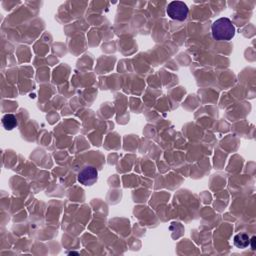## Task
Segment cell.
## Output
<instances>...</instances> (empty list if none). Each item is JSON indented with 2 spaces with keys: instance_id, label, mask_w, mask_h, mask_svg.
I'll list each match as a JSON object with an SVG mask.
<instances>
[{
  "instance_id": "obj_1",
  "label": "cell",
  "mask_w": 256,
  "mask_h": 256,
  "mask_svg": "<svg viewBox=\"0 0 256 256\" xmlns=\"http://www.w3.org/2000/svg\"><path fill=\"white\" fill-rule=\"evenodd\" d=\"M212 36L216 41H230L235 36V27L229 18L223 17L212 24Z\"/></svg>"
},
{
  "instance_id": "obj_2",
  "label": "cell",
  "mask_w": 256,
  "mask_h": 256,
  "mask_svg": "<svg viewBox=\"0 0 256 256\" xmlns=\"http://www.w3.org/2000/svg\"><path fill=\"white\" fill-rule=\"evenodd\" d=\"M166 12H167V15L173 20L184 21V20H186V18L188 16L189 9H188V6L184 2L173 1L168 5Z\"/></svg>"
},
{
  "instance_id": "obj_5",
  "label": "cell",
  "mask_w": 256,
  "mask_h": 256,
  "mask_svg": "<svg viewBox=\"0 0 256 256\" xmlns=\"http://www.w3.org/2000/svg\"><path fill=\"white\" fill-rule=\"evenodd\" d=\"M234 245L240 249L247 248L250 245V238L245 233L237 234L234 237Z\"/></svg>"
},
{
  "instance_id": "obj_4",
  "label": "cell",
  "mask_w": 256,
  "mask_h": 256,
  "mask_svg": "<svg viewBox=\"0 0 256 256\" xmlns=\"http://www.w3.org/2000/svg\"><path fill=\"white\" fill-rule=\"evenodd\" d=\"M2 125L6 130H13L17 125V118L13 114H6L2 118Z\"/></svg>"
},
{
  "instance_id": "obj_3",
  "label": "cell",
  "mask_w": 256,
  "mask_h": 256,
  "mask_svg": "<svg viewBox=\"0 0 256 256\" xmlns=\"http://www.w3.org/2000/svg\"><path fill=\"white\" fill-rule=\"evenodd\" d=\"M98 180V172L92 166L84 167L78 174V181L85 186H92Z\"/></svg>"
}]
</instances>
